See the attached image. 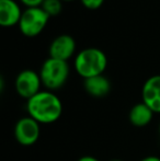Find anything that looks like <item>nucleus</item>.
Masks as SVG:
<instances>
[{"instance_id": "f257e3e1", "label": "nucleus", "mask_w": 160, "mask_h": 161, "mask_svg": "<svg viewBox=\"0 0 160 161\" xmlns=\"http://www.w3.org/2000/svg\"><path fill=\"white\" fill-rule=\"evenodd\" d=\"M26 111L37 123L52 124L62 116L63 103L53 91L42 90L26 101Z\"/></svg>"}, {"instance_id": "f03ea898", "label": "nucleus", "mask_w": 160, "mask_h": 161, "mask_svg": "<svg viewBox=\"0 0 160 161\" xmlns=\"http://www.w3.org/2000/svg\"><path fill=\"white\" fill-rule=\"evenodd\" d=\"M108 67L105 53L97 47H87L78 52L74 59V69L85 79L103 75Z\"/></svg>"}, {"instance_id": "7ed1b4c3", "label": "nucleus", "mask_w": 160, "mask_h": 161, "mask_svg": "<svg viewBox=\"0 0 160 161\" xmlns=\"http://www.w3.org/2000/svg\"><path fill=\"white\" fill-rule=\"evenodd\" d=\"M70 75L68 62L48 57L41 66L40 77L46 90L55 91L65 86Z\"/></svg>"}, {"instance_id": "20e7f679", "label": "nucleus", "mask_w": 160, "mask_h": 161, "mask_svg": "<svg viewBox=\"0 0 160 161\" xmlns=\"http://www.w3.org/2000/svg\"><path fill=\"white\" fill-rule=\"evenodd\" d=\"M49 19L51 18L48 14L41 7L25 8L18 26L22 35L26 37H35L45 30Z\"/></svg>"}, {"instance_id": "39448f33", "label": "nucleus", "mask_w": 160, "mask_h": 161, "mask_svg": "<svg viewBox=\"0 0 160 161\" xmlns=\"http://www.w3.org/2000/svg\"><path fill=\"white\" fill-rule=\"evenodd\" d=\"M42 80H41L40 72H36L32 69H24L17 75L14 80V89L17 93L21 97L28 101L41 90Z\"/></svg>"}, {"instance_id": "423d86ee", "label": "nucleus", "mask_w": 160, "mask_h": 161, "mask_svg": "<svg viewBox=\"0 0 160 161\" xmlns=\"http://www.w3.org/2000/svg\"><path fill=\"white\" fill-rule=\"evenodd\" d=\"M41 134L40 123H37L32 117H22L15 123L13 135L14 138L22 146H32L39 140Z\"/></svg>"}, {"instance_id": "0eeeda50", "label": "nucleus", "mask_w": 160, "mask_h": 161, "mask_svg": "<svg viewBox=\"0 0 160 161\" xmlns=\"http://www.w3.org/2000/svg\"><path fill=\"white\" fill-rule=\"evenodd\" d=\"M76 41L69 34H60L51 42L48 47L49 57L68 62L76 54Z\"/></svg>"}, {"instance_id": "6e6552de", "label": "nucleus", "mask_w": 160, "mask_h": 161, "mask_svg": "<svg viewBox=\"0 0 160 161\" xmlns=\"http://www.w3.org/2000/svg\"><path fill=\"white\" fill-rule=\"evenodd\" d=\"M141 99L154 113L160 114V75L149 77L145 81L141 89Z\"/></svg>"}, {"instance_id": "1a4fd4ad", "label": "nucleus", "mask_w": 160, "mask_h": 161, "mask_svg": "<svg viewBox=\"0 0 160 161\" xmlns=\"http://www.w3.org/2000/svg\"><path fill=\"white\" fill-rule=\"evenodd\" d=\"M23 10L15 0H0V25L12 28L19 24Z\"/></svg>"}, {"instance_id": "9d476101", "label": "nucleus", "mask_w": 160, "mask_h": 161, "mask_svg": "<svg viewBox=\"0 0 160 161\" xmlns=\"http://www.w3.org/2000/svg\"><path fill=\"white\" fill-rule=\"evenodd\" d=\"M83 88L86 92L93 97H103L111 91V82L104 76L99 75L83 80Z\"/></svg>"}, {"instance_id": "9b49d317", "label": "nucleus", "mask_w": 160, "mask_h": 161, "mask_svg": "<svg viewBox=\"0 0 160 161\" xmlns=\"http://www.w3.org/2000/svg\"><path fill=\"white\" fill-rule=\"evenodd\" d=\"M154 111L149 108L143 101L135 104L130 111L128 119L135 127H145L152 123L154 119Z\"/></svg>"}, {"instance_id": "f8f14e48", "label": "nucleus", "mask_w": 160, "mask_h": 161, "mask_svg": "<svg viewBox=\"0 0 160 161\" xmlns=\"http://www.w3.org/2000/svg\"><path fill=\"white\" fill-rule=\"evenodd\" d=\"M41 8L48 14L49 18H55L62 13L63 1L62 0H44Z\"/></svg>"}, {"instance_id": "ddd939ff", "label": "nucleus", "mask_w": 160, "mask_h": 161, "mask_svg": "<svg viewBox=\"0 0 160 161\" xmlns=\"http://www.w3.org/2000/svg\"><path fill=\"white\" fill-rule=\"evenodd\" d=\"M81 4L88 10H97L104 3V0H80Z\"/></svg>"}, {"instance_id": "4468645a", "label": "nucleus", "mask_w": 160, "mask_h": 161, "mask_svg": "<svg viewBox=\"0 0 160 161\" xmlns=\"http://www.w3.org/2000/svg\"><path fill=\"white\" fill-rule=\"evenodd\" d=\"M19 1L25 8H36V7L42 6L44 0H19Z\"/></svg>"}, {"instance_id": "2eb2a0df", "label": "nucleus", "mask_w": 160, "mask_h": 161, "mask_svg": "<svg viewBox=\"0 0 160 161\" xmlns=\"http://www.w3.org/2000/svg\"><path fill=\"white\" fill-rule=\"evenodd\" d=\"M78 161H100V160L97 159V158H94V157H92V156H83V157L79 158Z\"/></svg>"}, {"instance_id": "dca6fc26", "label": "nucleus", "mask_w": 160, "mask_h": 161, "mask_svg": "<svg viewBox=\"0 0 160 161\" xmlns=\"http://www.w3.org/2000/svg\"><path fill=\"white\" fill-rule=\"evenodd\" d=\"M139 161H160V158L156 157V156H148V157L143 158V159Z\"/></svg>"}, {"instance_id": "f3484780", "label": "nucleus", "mask_w": 160, "mask_h": 161, "mask_svg": "<svg viewBox=\"0 0 160 161\" xmlns=\"http://www.w3.org/2000/svg\"><path fill=\"white\" fill-rule=\"evenodd\" d=\"M63 2H71V1H75V0H62Z\"/></svg>"}, {"instance_id": "a211bd4d", "label": "nucleus", "mask_w": 160, "mask_h": 161, "mask_svg": "<svg viewBox=\"0 0 160 161\" xmlns=\"http://www.w3.org/2000/svg\"><path fill=\"white\" fill-rule=\"evenodd\" d=\"M110 161H123V160H120V159H112V160H110Z\"/></svg>"}, {"instance_id": "6ab92c4d", "label": "nucleus", "mask_w": 160, "mask_h": 161, "mask_svg": "<svg viewBox=\"0 0 160 161\" xmlns=\"http://www.w3.org/2000/svg\"><path fill=\"white\" fill-rule=\"evenodd\" d=\"M159 134H160V123H159Z\"/></svg>"}]
</instances>
